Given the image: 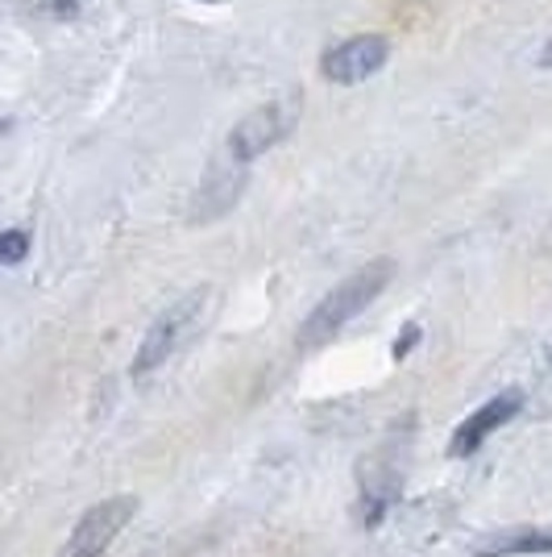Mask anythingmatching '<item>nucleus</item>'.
<instances>
[{"instance_id": "f257e3e1", "label": "nucleus", "mask_w": 552, "mask_h": 557, "mask_svg": "<svg viewBox=\"0 0 552 557\" xmlns=\"http://www.w3.org/2000/svg\"><path fill=\"white\" fill-rule=\"evenodd\" d=\"M391 275H394L391 258H374V262H366V267H357L349 278H341V283H337V287L308 312V321L300 325V337H296L300 349L328 346L353 317H362L369 304L387 292Z\"/></svg>"}, {"instance_id": "f03ea898", "label": "nucleus", "mask_w": 552, "mask_h": 557, "mask_svg": "<svg viewBox=\"0 0 552 557\" xmlns=\"http://www.w3.org/2000/svg\"><path fill=\"white\" fill-rule=\"evenodd\" d=\"M296 121H300V92L266 100L262 109H253L233 125V134L225 138V159L237 166L258 163L266 150H275L283 138H291Z\"/></svg>"}, {"instance_id": "39448f33", "label": "nucleus", "mask_w": 552, "mask_h": 557, "mask_svg": "<svg viewBox=\"0 0 552 557\" xmlns=\"http://www.w3.org/2000/svg\"><path fill=\"white\" fill-rule=\"evenodd\" d=\"M387 59H391L387 34H353L324 54L321 75L337 88H353V84H366L369 75H378L387 67Z\"/></svg>"}, {"instance_id": "9d476101", "label": "nucleus", "mask_w": 552, "mask_h": 557, "mask_svg": "<svg viewBox=\"0 0 552 557\" xmlns=\"http://www.w3.org/2000/svg\"><path fill=\"white\" fill-rule=\"evenodd\" d=\"M50 13H59V17H71V13H79V4L75 0H47Z\"/></svg>"}, {"instance_id": "20e7f679", "label": "nucleus", "mask_w": 552, "mask_h": 557, "mask_svg": "<svg viewBox=\"0 0 552 557\" xmlns=\"http://www.w3.org/2000/svg\"><path fill=\"white\" fill-rule=\"evenodd\" d=\"M134 516H138V499L134 495H113V499L96 504V508L79 516V524L71 529L67 545L59 549V557H104V549L129 529Z\"/></svg>"}, {"instance_id": "f8f14e48", "label": "nucleus", "mask_w": 552, "mask_h": 557, "mask_svg": "<svg viewBox=\"0 0 552 557\" xmlns=\"http://www.w3.org/2000/svg\"><path fill=\"white\" fill-rule=\"evenodd\" d=\"M204 4H216V0H204Z\"/></svg>"}, {"instance_id": "423d86ee", "label": "nucleus", "mask_w": 552, "mask_h": 557, "mask_svg": "<svg viewBox=\"0 0 552 557\" xmlns=\"http://www.w3.org/2000/svg\"><path fill=\"white\" fill-rule=\"evenodd\" d=\"M519 408H524V392H503V395H494V399H486L482 408H474V412L453 429V437H449V458H469V454H478L503 424H511V420L519 417Z\"/></svg>"}, {"instance_id": "0eeeda50", "label": "nucleus", "mask_w": 552, "mask_h": 557, "mask_svg": "<svg viewBox=\"0 0 552 557\" xmlns=\"http://www.w3.org/2000/svg\"><path fill=\"white\" fill-rule=\"evenodd\" d=\"M478 557H531L552 554V524L549 529H511V533H494L478 541Z\"/></svg>"}, {"instance_id": "9b49d317", "label": "nucleus", "mask_w": 552, "mask_h": 557, "mask_svg": "<svg viewBox=\"0 0 552 557\" xmlns=\"http://www.w3.org/2000/svg\"><path fill=\"white\" fill-rule=\"evenodd\" d=\"M540 67H549V71H552V38L544 42V50H540Z\"/></svg>"}, {"instance_id": "1a4fd4ad", "label": "nucleus", "mask_w": 552, "mask_h": 557, "mask_svg": "<svg viewBox=\"0 0 552 557\" xmlns=\"http://www.w3.org/2000/svg\"><path fill=\"white\" fill-rule=\"evenodd\" d=\"M419 337H424V329L415 325V321H407V325H403V333H399V342H394V362H403V358L419 346Z\"/></svg>"}, {"instance_id": "6e6552de", "label": "nucleus", "mask_w": 552, "mask_h": 557, "mask_svg": "<svg viewBox=\"0 0 552 557\" xmlns=\"http://www.w3.org/2000/svg\"><path fill=\"white\" fill-rule=\"evenodd\" d=\"M29 255V233L22 230H9V233H0V262H22V258Z\"/></svg>"}, {"instance_id": "7ed1b4c3", "label": "nucleus", "mask_w": 552, "mask_h": 557, "mask_svg": "<svg viewBox=\"0 0 552 557\" xmlns=\"http://www.w3.org/2000/svg\"><path fill=\"white\" fill-rule=\"evenodd\" d=\"M204 300H208V292L200 287V292H191L184 300H175L171 308H162L159 317H154V325L146 329V337H141V346H138V358H134V367H129L134 379L154 374L175 349L184 346L187 337H191V329H196V321L204 317Z\"/></svg>"}]
</instances>
